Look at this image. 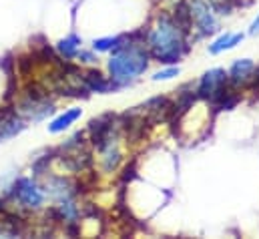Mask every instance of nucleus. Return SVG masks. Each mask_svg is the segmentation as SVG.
Here are the masks:
<instances>
[{"instance_id": "nucleus-1", "label": "nucleus", "mask_w": 259, "mask_h": 239, "mask_svg": "<svg viewBox=\"0 0 259 239\" xmlns=\"http://www.w3.org/2000/svg\"><path fill=\"white\" fill-rule=\"evenodd\" d=\"M185 30L177 24L175 18L163 14L155 28H151L147 43H149V55L155 57L159 62L171 64L177 62L187 53V41H185Z\"/></svg>"}, {"instance_id": "nucleus-2", "label": "nucleus", "mask_w": 259, "mask_h": 239, "mask_svg": "<svg viewBox=\"0 0 259 239\" xmlns=\"http://www.w3.org/2000/svg\"><path fill=\"white\" fill-rule=\"evenodd\" d=\"M149 53L141 45H125L123 49L113 53V59L109 60L111 78L115 85H129L139 74L147 70Z\"/></svg>"}, {"instance_id": "nucleus-3", "label": "nucleus", "mask_w": 259, "mask_h": 239, "mask_svg": "<svg viewBox=\"0 0 259 239\" xmlns=\"http://www.w3.org/2000/svg\"><path fill=\"white\" fill-rule=\"evenodd\" d=\"M189 12H191V20L201 30V34H211V32L219 30L217 16L213 14V8L207 0H193L189 4Z\"/></svg>"}, {"instance_id": "nucleus-4", "label": "nucleus", "mask_w": 259, "mask_h": 239, "mask_svg": "<svg viewBox=\"0 0 259 239\" xmlns=\"http://www.w3.org/2000/svg\"><path fill=\"white\" fill-rule=\"evenodd\" d=\"M227 83H229V78H227V72H225L223 68H211V70H207V72L201 76L199 87H197V95L209 101V99H211L219 89H223Z\"/></svg>"}, {"instance_id": "nucleus-5", "label": "nucleus", "mask_w": 259, "mask_h": 239, "mask_svg": "<svg viewBox=\"0 0 259 239\" xmlns=\"http://www.w3.org/2000/svg\"><path fill=\"white\" fill-rule=\"evenodd\" d=\"M14 197L18 199V203L22 207H28V209H36L42 205V191L36 187V183H32L30 179H20L14 185Z\"/></svg>"}, {"instance_id": "nucleus-6", "label": "nucleus", "mask_w": 259, "mask_h": 239, "mask_svg": "<svg viewBox=\"0 0 259 239\" xmlns=\"http://www.w3.org/2000/svg\"><path fill=\"white\" fill-rule=\"evenodd\" d=\"M253 72H255V62L251 59H239L235 60L227 72V78L233 87H239V85H245L249 78H253Z\"/></svg>"}, {"instance_id": "nucleus-7", "label": "nucleus", "mask_w": 259, "mask_h": 239, "mask_svg": "<svg viewBox=\"0 0 259 239\" xmlns=\"http://www.w3.org/2000/svg\"><path fill=\"white\" fill-rule=\"evenodd\" d=\"M241 41H243V34H241V32H237V34L225 32V34H221L217 41H213V43L209 45V53H211V55H219V53H223V51H229V49L237 47Z\"/></svg>"}, {"instance_id": "nucleus-8", "label": "nucleus", "mask_w": 259, "mask_h": 239, "mask_svg": "<svg viewBox=\"0 0 259 239\" xmlns=\"http://www.w3.org/2000/svg\"><path fill=\"white\" fill-rule=\"evenodd\" d=\"M84 78V85H87V89L89 91H97V93H107V91H111V89H115V83L111 81H107L99 70H89L87 72V76H82Z\"/></svg>"}, {"instance_id": "nucleus-9", "label": "nucleus", "mask_w": 259, "mask_h": 239, "mask_svg": "<svg viewBox=\"0 0 259 239\" xmlns=\"http://www.w3.org/2000/svg\"><path fill=\"white\" fill-rule=\"evenodd\" d=\"M80 115H82L80 109H68L65 115H61L59 119H55L51 125H49V131H51V133H61V131H65L66 127H70Z\"/></svg>"}, {"instance_id": "nucleus-10", "label": "nucleus", "mask_w": 259, "mask_h": 239, "mask_svg": "<svg viewBox=\"0 0 259 239\" xmlns=\"http://www.w3.org/2000/svg\"><path fill=\"white\" fill-rule=\"evenodd\" d=\"M78 45H80V38L76 34H70L68 38L59 43V51L65 55L66 59H70V57H74L78 53Z\"/></svg>"}, {"instance_id": "nucleus-11", "label": "nucleus", "mask_w": 259, "mask_h": 239, "mask_svg": "<svg viewBox=\"0 0 259 239\" xmlns=\"http://www.w3.org/2000/svg\"><path fill=\"white\" fill-rule=\"evenodd\" d=\"M177 74H179V66H169V68H165V70L155 72V74H153V81H169V78H173V76H177Z\"/></svg>"}, {"instance_id": "nucleus-12", "label": "nucleus", "mask_w": 259, "mask_h": 239, "mask_svg": "<svg viewBox=\"0 0 259 239\" xmlns=\"http://www.w3.org/2000/svg\"><path fill=\"white\" fill-rule=\"evenodd\" d=\"M249 34H251V36L259 34V14H257V18L251 22V26H249Z\"/></svg>"}, {"instance_id": "nucleus-13", "label": "nucleus", "mask_w": 259, "mask_h": 239, "mask_svg": "<svg viewBox=\"0 0 259 239\" xmlns=\"http://www.w3.org/2000/svg\"><path fill=\"white\" fill-rule=\"evenodd\" d=\"M80 59H84V62H93V55L91 53H78Z\"/></svg>"}]
</instances>
